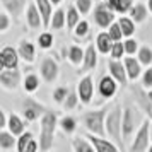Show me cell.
Returning <instances> with one entry per match:
<instances>
[{
	"mask_svg": "<svg viewBox=\"0 0 152 152\" xmlns=\"http://www.w3.org/2000/svg\"><path fill=\"white\" fill-rule=\"evenodd\" d=\"M121 116H123V110L120 104H115L106 116V137L111 138L120 149H123L125 142L123 132H121Z\"/></svg>",
	"mask_w": 152,
	"mask_h": 152,
	"instance_id": "6da1fadb",
	"label": "cell"
},
{
	"mask_svg": "<svg viewBox=\"0 0 152 152\" xmlns=\"http://www.w3.org/2000/svg\"><path fill=\"white\" fill-rule=\"evenodd\" d=\"M39 149L41 151H50L53 147V138H55V130L58 125V118H56L55 111H46L41 118H39Z\"/></svg>",
	"mask_w": 152,
	"mask_h": 152,
	"instance_id": "7a4b0ae2",
	"label": "cell"
},
{
	"mask_svg": "<svg viewBox=\"0 0 152 152\" xmlns=\"http://www.w3.org/2000/svg\"><path fill=\"white\" fill-rule=\"evenodd\" d=\"M110 110L111 108L106 104L99 110L87 111L82 116V123L86 130L91 133H96V135H101V137H106V116H108Z\"/></svg>",
	"mask_w": 152,
	"mask_h": 152,
	"instance_id": "3957f363",
	"label": "cell"
},
{
	"mask_svg": "<svg viewBox=\"0 0 152 152\" xmlns=\"http://www.w3.org/2000/svg\"><path fill=\"white\" fill-rule=\"evenodd\" d=\"M142 123L138 120V113L133 106H126L123 108V116H121V132H123V140L125 142H130L135 132L138 130V126Z\"/></svg>",
	"mask_w": 152,
	"mask_h": 152,
	"instance_id": "277c9868",
	"label": "cell"
},
{
	"mask_svg": "<svg viewBox=\"0 0 152 152\" xmlns=\"http://www.w3.org/2000/svg\"><path fill=\"white\" fill-rule=\"evenodd\" d=\"M151 144V121L149 118H145L144 121L140 123L138 130L135 132V135L132 138V144L128 147L130 152H145L149 149Z\"/></svg>",
	"mask_w": 152,
	"mask_h": 152,
	"instance_id": "5b68a950",
	"label": "cell"
},
{
	"mask_svg": "<svg viewBox=\"0 0 152 152\" xmlns=\"http://www.w3.org/2000/svg\"><path fill=\"white\" fill-rule=\"evenodd\" d=\"M46 106L41 104L39 101H36L34 97H24V101H22V115L24 118L28 120V121H36V120H39V118L46 113Z\"/></svg>",
	"mask_w": 152,
	"mask_h": 152,
	"instance_id": "8992f818",
	"label": "cell"
},
{
	"mask_svg": "<svg viewBox=\"0 0 152 152\" xmlns=\"http://www.w3.org/2000/svg\"><path fill=\"white\" fill-rule=\"evenodd\" d=\"M0 86L7 91H17L22 86V75L17 69H4L0 72Z\"/></svg>",
	"mask_w": 152,
	"mask_h": 152,
	"instance_id": "52a82bcc",
	"label": "cell"
},
{
	"mask_svg": "<svg viewBox=\"0 0 152 152\" xmlns=\"http://www.w3.org/2000/svg\"><path fill=\"white\" fill-rule=\"evenodd\" d=\"M115 19H116V12L111 10V9L106 5V2L99 4V5L94 9V21H96V24L99 28L108 29L111 24L115 22Z\"/></svg>",
	"mask_w": 152,
	"mask_h": 152,
	"instance_id": "ba28073f",
	"label": "cell"
},
{
	"mask_svg": "<svg viewBox=\"0 0 152 152\" xmlns=\"http://www.w3.org/2000/svg\"><path fill=\"white\" fill-rule=\"evenodd\" d=\"M77 94L80 97V103L82 104H91L92 96H94V79L91 75V72L86 74L79 80V84H77Z\"/></svg>",
	"mask_w": 152,
	"mask_h": 152,
	"instance_id": "9c48e42d",
	"label": "cell"
},
{
	"mask_svg": "<svg viewBox=\"0 0 152 152\" xmlns=\"http://www.w3.org/2000/svg\"><path fill=\"white\" fill-rule=\"evenodd\" d=\"M39 72H41V77L45 82H55L58 79V74H60V67H58V62L55 58H51L50 55H46L43 58L41 67H39Z\"/></svg>",
	"mask_w": 152,
	"mask_h": 152,
	"instance_id": "30bf717a",
	"label": "cell"
},
{
	"mask_svg": "<svg viewBox=\"0 0 152 152\" xmlns=\"http://www.w3.org/2000/svg\"><path fill=\"white\" fill-rule=\"evenodd\" d=\"M86 137L89 138L91 144L94 145V151L96 152H118V151H121L111 138H104V137H101V135L91 133V132H87Z\"/></svg>",
	"mask_w": 152,
	"mask_h": 152,
	"instance_id": "8fae6325",
	"label": "cell"
},
{
	"mask_svg": "<svg viewBox=\"0 0 152 152\" xmlns=\"http://www.w3.org/2000/svg\"><path fill=\"white\" fill-rule=\"evenodd\" d=\"M97 53H99V50H97L96 43H89L87 48H86V53H84V62L79 67V72L89 74V72H92V70L96 69L97 67Z\"/></svg>",
	"mask_w": 152,
	"mask_h": 152,
	"instance_id": "7c38bea8",
	"label": "cell"
},
{
	"mask_svg": "<svg viewBox=\"0 0 152 152\" xmlns=\"http://www.w3.org/2000/svg\"><path fill=\"white\" fill-rule=\"evenodd\" d=\"M97 92H99V96L104 97V99H111V97L118 92V80L111 75V74L110 75L101 77V80L97 84Z\"/></svg>",
	"mask_w": 152,
	"mask_h": 152,
	"instance_id": "4fadbf2b",
	"label": "cell"
},
{
	"mask_svg": "<svg viewBox=\"0 0 152 152\" xmlns=\"http://www.w3.org/2000/svg\"><path fill=\"white\" fill-rule=\"evenodd\" d=\"M108 69H110V74L115 79L118 80V84L121 86H126V82L130 80L128 79V74H126V69H125V63H123V58H110L108 62Z\"/></svg>",
	"mask_w": 152,
	"mask_h": 152,
	"instance_id": "5bb4252c",
	"label": "cell"
},
{
	"mask_svg": "<svg viewBox=\"0 0 152 152\" xmlns=\"http://www.w3.org/2000/svg\"><path fill=\"white\" fill-rule=\"evenodd\" d=\"M26 22L31 29H43L45 28V22H43V17L38 10V5L36 2H29L28 9H26Z\"/></svg>",
	"mask_w": 152,
	"mask_h": 152,
	"instance_id": "9a60e30c",
	"label": "cell"
},
{
	"mask_svg": "<svg viewBox=\"0 0 152 152\" xmlns=\"http://www.w3.org/2000/svg\"><path fill=\"white\" fill-rule=\"evenodd\" d=\"M17 51H19V56H21V60H24V63H34L36 60V46L33 41H29V39H21L19 41V46H17Z\"/></svg>",
	"mask_w": 152,
	"mask_h": 152,
	"instance_id": "2e32d148",
	"label": "cell"
},
{
	"mask_svg": "<svg viewBox=\"0 0 152 152\" xmlns=\"http://www.w3.org/2000/svg\"><path fill=\"white\" fill-rule=\"evenodd\" d=\"M0 4L14 19H19L24 14V10L28 9L26 0H0Z\"/></svg>",
	"mask_w": 152,
	"mask_h": 152,
	"instance_id": "e0dca14e",
	"label": "cell"
},
{
	"mask_svg": "<svg viewBox=\"0 0 152 152\" xmlns=\"http://www.w3.org/2000/svg\"><path fill=\"white\" fill-rule=\"evenodd\" d=\"M123 63L130 80H137L138 77L142 75V63L138 62V58H133L132 55L123 56Z\"/></svg>",
	"mask_w": 152,
	"mask_h": 152,
	"instance_id": "ac0fdd59",
	"label": "cell"
},
{
	"mask_svg": "<svg viewBox=\"0 0 152 152\" xmlns=\"http://www.w3.org/2000/svg\"><path fill=\"white\" fill-rule=\"evenodd\" d=\"M94 43H96L99 53H103V55L111 53V48H113V45H115V41H113V38L110 36L108 31H101V33L96 36V41Z\"/></svg>",
	"mask_w": 152,
	"mask_h": 152,
	"instance_id": "d6986e66",
	"label": "cell"
},
{
	"mask_svg": "<svg viewBox=\"0 0 152 152\" xmlns=\"http://www.w3.org/2000/svg\"><path fill=\"white\" fill-rule=\"evenodd\" d=\"M2 56H4V62H5V69H17L19 67V51L12 46H5L2 48Z\"/></svg>",
	"mask_w": 152,
	"mask_h": 152,
	"instance_id": "ffe728a7",
	"label": "cell"
},
{
	"mask_svg": "<svg viewBox=\"0 0 152 152\" xmlns=\"http://www.w3.org/2000/svg\"><path fill=\"white\" fill-rule=\"evenodd\" d=\"M26 121H28L26 118H21L19 115H14V113H12V115L9 116L7 128L14 133L15 137H19L21 133H24V132H26V126H28V123H26Z\"/></svg>",
	"mask_w": 152,
	"mask_h": 152,
	"instance_id": "44dd1931",
	"label": "cell"
},
{
	"mask_svg": "<svg viewBox=\"0 0 152 152\" xmlns=\"http://www.w3.org/2000/svg\"><path fill=\"white\" fill-rule=\"evenodd\" d=\"M36 5H38V10L43 17V22H45V28H50V22H51V15H53V4L51 0H34Z\"/></svg>",
	"mask_w": 152,
	"mask_h": 152,
	"instance_id": "7402d4cb",
	"label": "cell"
},
{
	"mask_svg": "<svg viewBox=\"0 0 152 152\" xmlns=\"http://www.w3.org/2000/svg\"><path fill=\"white\" fill-rule=\"evenodd\" d=\"M84 53H86V50H82L79 45H72L67 48V58H69V62L74 65V67H80L84 62Z\"/></svg>",
	"mask_w": 152,
	"mask_h": 152,
	"instance_id": "603a6c76",
	"label": "cell"
},
{
	"mask_svg": "<svg viewBox=\"0 0 152 152\" xmlns=\"http://www.w3.org/2000/svg\"><path fill=\"white\" fill-rule=\"evenodd\" d=\"M72 149L75 152H92L94 145L91 144V140L86 135H77V137L72 138Z\"/></svg>",
	"mask_w": 152,
	"mask_h": 152,
	"instance_id": "cb8c5ba5",
	"label": "cell"
},
{
	"mask_svg": "<svg viewBox=\"0 0 152 152\" xmlns=\"http://www.w3.org/2000/svg\"><path fill=\"white\" fill-rule=\"evenodd\" d=\"M133 21L140 24V22H144L147 19V15H149V9H147V4H133V7L130 9V12H128Z\"/></svg>",
	"mask_w": 152,
	"mask_h": 152,
	"instance_id": "d4e9b609",
	"label": "cell"
},
{
	"mask_svg": "<svg viewBox=\"0 0 152 152\" xmlns=\"http://www.w3.org/2000/svg\"><path fill=\"white\" fill-rule=\"evenodd\" d=\"M67 26V12L63 9H56L53 15H51V22H50V28L55 29V31H60Z\"/></svg>",
	"mask_w": 152,
	"mask_h": 152,
	"instance_id": "484cf974",
	"label": "cell"
},
{
	"mask_svg": "<svg viewBox=\"0 0 152 152\" xmlns=\"http://www.w3.org/2000/svg\"><path fill=\"white\" fill-rule=\"evenodd\" d=\"M118 24H120V28H121V31H123L125 38H130V36L135 34V24H137V22L133 21L130 15L120 17V19H118Z\"/></svg>",
	"mask_w": 152,
	"mask_h": 152,
	"instance_id": "4316f807",
	"label": "cell"
},
{
	"mask_svg": "<svg viewBox=\"0 0 152 152\" xmlns=\"http://www.w3.org/2000/svg\"><path fill=\"white\" fill-rule=\"evenodd\" d=\"M17 145V138L12 132L9 130H0V149H12Z\"/></svg>",
	"mask_w": 152,
	"mask_h": 152,
	"instance_id": "83f0119b",
	"label": "cell"
},
{
	"mask_svg": "<svg viewBox=\"0 0 152 152\" xmlns=\"http://www.w3.org/2000/svg\"><path fill=\"white\" fill-rule=\"evenodd\" d=\"M22 87L29 94L36 92V91L39 89V77L36 75V74H28V75L22 79Z\"/></svg>",
	"mask_w": 152,
	"mask_h": 152,
	"instance_id": "f1b7e54d",
	"label": "cell"
},
{
	"mask_svg": "<svg viewBox=\"0 0 152 152\" xmlns=\"http://www.w3.org/2000/svg\"><path fill=\"white\" fill-rule=\"evenodd\" d=\"M80 12H79V9L75 7V4H72L67 7V28L72 31V29L77 26V22L80 21Z\"/></svg>",
	"mask_w": 152,
	"mask_h": 152,
	"instance_id": "f546056e",
	"label": "cell"
},
{
	"mask_svg": "<svg viewBox=\"0 0 152 152\" xmlns=\"http://www.w3.org/2000/svg\"><path fill=\"white\" fill-rule=\"evenodd\" d=\"M58 126L62 128V132L65 133H74L77 128V120L74 116H62L58 120Z\"/></svg>",
	"mask_w": 152,
	"mask_h": 152,
	"instance_id": "4dcf8cb0",
	"label": "cell"
},
{
	"mask_svg": "<svg viewBox=\"0 0 152 152\" xmlns=\"http://www.w3.org/2000/svg\"><path fill=\"white\" fill-rule=\"evenodd\" d=\"M89 31H91V26L86 19H80V21L77 22L75 28L72 29V33H74V36H75L77 39H84L86 36L89 34Z\"/></svg>",
	"mask_w": 152,
	"mask_h": 152,
	"instance_id": "1f68e13d",
	"label": "cell"
},
{
	"mask_svg": "<svg viewBox=\"0 0 152 152\" xmlns=\"http://www.w3.org/2000/svg\"><path fill=\"white\" fill-rule=\"evenodd\" d=\"M137 58L138 62L142 65H145V67L152 65V48L151 46H140L137 51Z\"/></svg>",
	"mask_w": 152,
	"mask_h": 152,
	"instance_id": "d6a6232c",
	"label": "cell"
},
{
	"mask_svg": "<svg viewBox=\"0 0 152 152\" xmlns=\"http://www.w3.org/2000/svg\"><path fill=\"white\" fill-rule=\"evenodd\" d=\"M53 43H55V39H53V34L51 33H48V31L39 33V36H38V46L41 50H50L53 46Z\"/></svg>",
	"mask_w": 152,
	"mask_h": 152,
	"instance_id": "836d02e7",
	"label": "cell"
},
{
	"mask_svg": "<svg viewBox=\"0 0 152 152\" xmlns=\"http://www.w3.org/2000/svg\"><path fill=\"white\" fill-rule=\"evenodd\" d=\"M137 96H138V97H137V99H138V104L142 106V110L145 111V115H147V116L152 120V103L147 99V97H145L144 91L138 89V91H137Z\"/></svg>",
	"mask_w": 152,
	"mask_h": 152,
	"instance_id": "e575fe53",
	"label": "cell"
},
{
	"mask_svg": "<svg viewBox=\"0 0 152 152\" xmlns=\"http://www.w3.org/2000/svg\"><path fill=\"white\" fill-rule=\"evenodd\" d=\"M133 2H135V0H116V4H115V12H116V14H128L130 9L133 7Z\"/></svg>",
	"mask_w": 152,
	"mask_h": 152,
	"instance_id": "d590c367",
	"label": "cell"
},
{
	"mask_svg": "<svg viewBox=\"0 0 152 152\" xmlns=\"http://www.w3.org/2000/svg\"><path fill=\"white\" fill-rule=\"evenodd\" d=\"M79 101H80V97H79V94H77V89L70 91L69 96H67V99L63 101V108H65V110H74V108H77Z\"/></svg>",
	"mask_w": 152,
	"mask_h": 152,
	"instance_id": "8d00e7d4",
	"label": "cell"
},
{
	"mask_svg": "<svg viewBox=\"0 0 152 152\" xmlns=\"http://www.w3.org/2000/svg\"><path fill=\"white\" fill-rule=\"evenodd\" d=\"M69 87H65V86H60V87H56V89H53V99H55V103L58 104H63V101L67 99V96H69Z\"/></svg>",
	"mask_w": 152,
	"mask_h": 152,
	"instance_id": "74e56055",
	"label": "cell"
},
{
	"mask_svg": "<svg viewBox=\"0 0 152 152\" xmlns=\"http://www.w3.org/2000/svg\"><path fill=\"white\" fill-rule=\"evenodd\" d=\"M33 138V133L31 132H24V133H21L19 135V138H17V145H15V149L19 152H26V145H28V142Z\"/></svg>",
	"mask_w": 152,
	"mask_h": 152,
	"instance_id": "f35d334b",
	"label": "cell"
},
{
	"mask_svg": "<svg viewBox=\"0 0 152 152\" xmlns=\"http://www.w3.org/2000/svg\"><path fill=\"white\" fill-rule=\"evenodd\" d=\"M108 33H110V36L113 38V41H121V39L125 38V36H123V31H121L120 24H118V21H115V22L110 26V28H108Z\"/></svg>",
	"mask_w": 152,
	"mask_h": 152,
	"instance_id": "ab89813d",
	"label": "cell"
},
{
	"mask_svg": "<svg viewBox=\"0 0 152 152\" xmlns=\"http://www.w3.org/2000/svg\"><path fill=\"white\" fill-rule=\"evenodd\" d=\"M111 58H123L125 55H126V51H125V45L123 41H115V45H113V48H111Z\"/></svg>",
	"mask_w": 152,
	"mask_h": 152,
	"instance_id": "60d3db41",
	"label": "cell"
},
{
	"mask_svg": "<svg viewBox=\"0 0 152 152\" xmlns=\"http://www.w3.org/2000/svg\"><path fill=\"white\" fill-rule=\"evenodd\" d=\"M123 45H125V51H126V55H135V53L138 51V48H140V46H138V41L137 39H133L132 36L125 39Z\"/></svg>",
	"mask_w": 152,
	"mask_h": 152,
	"instance_id": "b9f144b4",
	"label": "cell"
},
{
	"mask_svg": "<svg viewBox=\"0 0 152 152\" xmlns=\"http://www.w3.org/2000/svg\"><path fill=\"white\" fill-rule=\"evenodd\" d=\"M142 89H152V65H149L147 70H144V74H142Z\"/></svg>",
	"mask_w": 152,
	"mask_h": 152,
	"instance_id": "7bdbcfd3",
	"label": "cell"
},
{
	"mask_svg": "<svg viewBox=\"0 0 152 152\" xmlns=\"http://www.w3.org/2000/svg\"><path fill=\"white\" fill-rule=\"evenodd\" d=\"M74 4H75V7L79 9V12L82 15L89 14L91 10H92V0H75Z\"/></svg>",
	"mask_w": 152,
	"mask_h": 152,
	"instance_id": "ee69618b",
	"label": "cell"
},
{
	"mask_svg": "<svg viewBox=\"0 0 152 152\" xmlns=\"http://www.w3.org/2000/svg\"><path fill=\"white\" fill-rule=\"evenodd\" d=\"M9 12L5 10V12H0V33H5L9 29V26H10V17H9Z\"/></svg>",
	"mask_w": 152,
	"mask_h": 152,
	"instance_id": "f6af8a7d",
	"label": "cell"
},
{
	"mask_svg": "<svg viewBox=\"0 0 152 152\" xmlns=\"http://www.w3.org/2000/svg\"><path fill=\"white\" fill-rule=\"evenodd\" d=\"M39 149V142H36V138L33 137L31 140L28 142V145H26V152H34Z\"/></svg>",
	"mask_w": 152,
	"mask_h": 152,
	"instance_id": "bcb514c9",
	"label": "cell"
},
{
	"mask_svg": "<svg viewBox=\"0 0 152 152\" xmlns=\"http://www.w3.org/2000/svg\"><path fill=\"white\" fill-rule=\"evenodd\" d=\"M7 123H9V118L5 115V111L0 108V130H4V128H7Z\"/></svg>",
	"mask_w": 152,
	"mask_h": 152,
	"instance_id": "7dc6e473",
	"label": "cell"
},
{
	"mask_svg": "<svg viewBox=\"0 0 152 152\" xmlns=\"http://www.w3.org/2000/svg\"><path fill=\"white\" fill-rule=\"evenodd\" d=\"M5 69V62H4V56H2V50H0V72Z\"/></svg>",
	"mask_w": 152,
	"mask_h": 152,
	"instance_id": "c3c4849f",
	"label": "cell"
},
{
	"mask_svg": "<svg viewBox=\"0 0 152 152\" xmlns=\"http://www.w3.org/2000/svg\"><path fill=\"white\" fill-rule=\"evenodd\" d=\"M144 94H145V97H147V99H149V101L152 103V89H149L147 92H144Z\"/></svg>",
	"mask_w": 152,
	"mask_h": 152,
	"instance_id": "681fc988",
	"label": "cell"
},
{
	"mask_svg": "<svg viewBox=\"0 0 152 152\" xmlns=\"http://www.w3.org/2000/svg\"><path fill=\"white\" fill-rule=\"evenodd\" d=\"M147 9H149V12L152 14V0H147Z\"/></svg>",
	"mask_w": 152,
	"mask_h": 152,
	"instance_id": "f907efd6",
	"label": "cell"
},
{
	"mask_svg": "<svg viewBox=\"0 0 152 152\" xmlns=\"http://www.w3.org/2000/svg\"><path fill=\"white\" fill-rule=\"evenodd\" d=\"M51 4H53V5H60V4H62V0H51Z\"/></svg>",
	"mask_w": 152,
	"mask_h": 152,
	"instance_id": "816d5d0a",
	"label": "cell"
},
{
	"mask_svg": "<svg viewBox=\"0 0 152 152\" xmlns=\"http://www.w3.org/2000/svg\"><path fill=\"white\" fill-rule=\"evenodd\" d=\"M147 151H149V152H152V142L149 144V149H147Z\"/></svg>",
	"mask_w": 152,
	"mask_h": 152,
	"instance_id": "f5cc1de1",
	"label": "cell"
},
{
	"mask_svg": "<svg viewBox=\"0 0 152 152\" xmlns=\"http://www.w3.org/2000/svg\"><path fill=\"white\" fill-rule=\"evenodd\" d=\"M104 2H106V4H113V2H115V0H104Z\"/></svg>",
	"mask_w": 152,
	"mask_h": 152,
	"instance_id": "db71d44e",
	"label": "cell"
},
{
	"mask_svg": "<svg viewBox=\"0 0 152 152\" xmlns=\"http://www.w3.org/2000/svg\"><path fill=\"white\" fill-rule=\"evenodd\" d=\"M151 142H152V121H151Z\"/></svg>",
	"mask_w": 152,
	"mask_h": 152,
	"instance_id": "11a10c76",
	"label": "cell"
}]
</instances>
